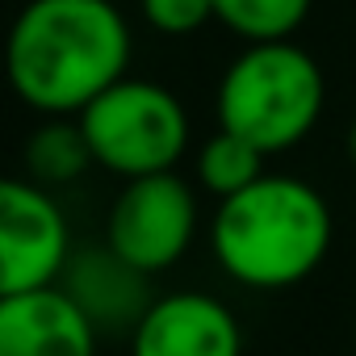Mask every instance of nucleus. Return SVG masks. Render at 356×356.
<instances>
[{
  "label": "nucleus",
  "instance_id": "f257e3e1",
  "mask_svg": "<svg viewBox=\"0 0 356 356\" xmlns=\"http://www.w3.org/2000/svg\"><path fill=\"white\" fill-rule=\"evenodd\" d=\"M134 34L113 0H30L5 34L13 97L47 118H80L130 76Z\"/></svg>",
  "mask_w": 356,
  "mask_h": 356
},
{
  "label": "nucleus",
  "instance_id": "f03ea898",
  "mask_svg": "<svg viewBox=\"0 0 356 356\" xmlns=\"http://www.w3.org/2000/svg\"><path fill=\"white\" fill-rule=\"evenodd\" d=\"M335 218L327 197L289 172H264L260 181L210 218V252L218 268L256 293H281L318 273L331 252Z\"/></svg>",
  "mask_w": 356,
  "mask_h": 356
},
{
  "label": "nucleus",
  "instance_id": "7ed1b4c3",
  "mask_svg": "<svg viewBox=\"0 0 356 356\" xmlns=\"http://www.w3.org/2000/svg\"><path fill=\"white\" fill-rule=\"evenodd\" d=\"M327 76L318 59L298 42L243 47L214 92L218 126L248 138L260 155L298 147L323 118Z\"/></svg>",
  "mask_w": 356,
  "mask_h": 356
},
{
  "label": "nucleus",
  "instance_id": "20e7f679",
  "mask_svg": "<svg viewBox=\"0 0 356 356\" xmlns=\"http://www.w3.org/2000/svg\"><path fill=\"white\" fill-rule=\"evenodd\" d=\"M76 122L84 130L92 163L122 176V181L176 172L193 134L185 101L168 84L147 80V76L118 80Z\"/></svg>",
  "mask_w": 356,
  "mask_h": 356
},
{
  "label": "nucleus",
  "instance_id": "39448f33",
  "mask_svg": "<svg viewBox=\"0 0 356 356\" xmlns=\"http://www.w3.org/2000/svg\"><path fill=\"white\" fill-rule=\"evenodd\" d=\"M197 231H202L197 189L181 172H155V176L126 181L118 189V197L109 202L101 239L126 264L155 277L189 256Z\"/></svg>",
  "mask_w": 356,
  "mask_h": 356
},
{
  "label": "nucleus",
  "instance_id": "423d86ee",
  "mask_svg": "<svg viewBox=\"0 0 356 356\" xmlns=\"http://www.w3.org/2000/svg\"><path fill=\"white\" fill-rule=\"evenodd\" d=\"M72 256V227L51 189L0 176V298L51 289Z\"/></svg>",
  "mask_w": 356,
  "mask_h": 356
},
{
  "label": "nucleus",
  "instance_id": "0eeeda50",
  "mask_svg": "<svg viewBox=\"0 0 356 356\" xmlns=\"http://www.w3.org/2000/svg\"><path fill=\"white\" fill-rule=\"evenodd\" d=\"M130 356H243V327L218 293H159L130 331Z\"/></svg>",
  "mask_w": 356,
  "mask_h": 356
},
{
  "label": "nucleus",
  "instance_id": "6e6552de",
  "mask_svg": "<svg viewBox=\"0 0 356 356\" xmlns=\"http://www.w3.org/2000/svg\"><path fill=\"white\" fill-rule=\"evenodd\" d=\"M55 285L72 298V306L88 318L97 335H113V331L130 335L151 310V302L159 298L151 293V277L126 264L105 239L88 248H72Z\"/></svg>",
  "mask_w": 356,
  "mask_h": 356
},
{
  "label": "nucleus",
  "instance_id": "1a4fd4ad",
  "mask_svg": "<svg viewBox=\"0 0 356 356\" xmlns=\"http://www.w3.org/2000/svg\"><path fill=\"white\" fill-rule=\"evenodd\" d=\"M101 335L51 285L17 298H0V356H97Z\"/></svg>",
  "mask_w": 356,
  "mask_h": 356
},
{
  "label": "nucleus",
  "instance_id": "9d476101",
  "mask_svg": "<svg viewBox=\"0 0 356 356\" xmlns=\"http://www.w3.org/2000/svg\"><path fill=\"white\" fill-rule=\"evenodd\" d=\"M92 168V151L76 118H47L26 138V181L42 189H67Z\"/></svg>",
  "mask_w": 356,
  "mask_h": 356
},
{
  "label": "nucleus",
  "instance_id": "9b49d317",
  "mask_svg": "<svg viewBox=\"0 0 356 356\" xmlns=\"http://www.w3.org/2000/svg\"><path fill=\"white\" fill-rule=\"evenodd\" d=\"M264 159H268V155H260L248 138H239V134H231V130L218 126V130L197 147V155H193V181H197V189H206L210 197L227 202V197L252 189L260 176L268 172Z\"/></svg>",
  "mask_w": 356,
  "mask_h": 356
},
{
  "label": "nucleus",
  "instance_id": "f8f14e48",
  "mask_svg": "<svg viewBox=\"0 0 356 356\" xmlns=\"http://www.w3.org/2000/svg\"><path fill=\"white\" fill-rule=\"evenodd\" d=\"M310 9H314V0H214V22L239 34L248 47L293 42Z\"/></svg>",
  "mask_w": 356,
  "mask_h": 356
},
{
  "label": "nucleus",
  "instance_id": "ddd939ff",
  "mask_svg": "<svg viewBox=\"0 0 356 356\" xmlns=\"http://www.w3.org/2000/svg\"><path fill=\"white\" fill-rule=\"evenodd\" d=\"M138 13L151 30L168 38H185L214 22V0H138Z\"/></svg>",
  "mask_w": 356,
  "mask_h": 356
},
{
  "label": "nucleus",
  "instance_id": "4468645a",
  "mask_svg": "<svg viewBox=\"0 0 356 356\" xmlns=\"http://www.w3.org/2000/svg\"><path fill=\"white\" fill-rule=\"evenodd\" d=\"M343 147H348V159H352V168H356V118H352V126H348V138H343Z\"/></svg>",
  "mask_w": 356,
  "mask_h": 356
}]
</instances>
